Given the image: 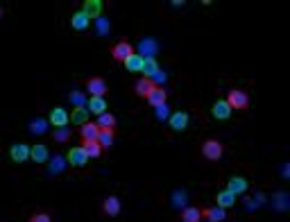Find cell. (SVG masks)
Returning <instances> with one entry per match:
<instances>
[{"instance_id": "obj_1", "label": "cell", "mask_w": 290, "mask_h": 222, "mask_svg": "<svg viewBox=\"0 0 290 222\" xmlns=\"http://www.w3.org/2000/svg\"><path fill=\"white\" fill-rule=\"evenodd\" d=\"M227 104L231 107V111H245L250 107V95L245 91H240V88H231L229 93H227Z\"/></svg>"}, {"instance_id": "obj_2", "label": "cell", "mask_w": 290, "mask_h": 222, "mask_svg": "<svg viewBox=\"0 0 290 222\" xmlns=\"http://www.w3.org/2000/svg\"><path fill=\"white\" fill-rule=\"evenodd\" d=\"M222 154H225V147H222V143L220 141L207 139L202 143V157L207 159V161H220Z\"/></svg>"}, {"instance_id": "obj_3", "label": "cell", "mask_w": 290, "mask_h": 222, "mask_svg": "<svg viewBox=\"0 0 290 222\" xmlns=\"http://www.w3.org/2000/svg\"><path fill=\"white\" fill-rule=\"evenodd\" d=\"M131 55H134V48H131L129 41H118V43L111 48V57L116 61H120V63H125Z\"/></svg>"}, {"instance_id": "obj_4", "label": "cell", "mask_w": 290, "mask_h": 222, "mask_svg": "<svg viewBox=\"0 0 290 222\" xmlns=\"http://www.w3.org/2000/svg\"><path fill=\"white\" fill-rule=\"evenodd\" d=\"M86 91L91 98H104L109 91V86H107V82H104L102 77H91L86 82Z\"/></svg>"}, {"instance_id": "obj_5", "label": "cell", "mask_w": 290, "mask_h": 222, "mask_svg": "<svg viewBox=\"0 0 290 222\" xmlns=\"http://www.w3.org/2000/svg\"><path fill=\"white\" fill-rule=\"evenodd\" d=\"M48 120H50V125H55L57 129H61V127H66L68 123H71V114H68L64 107H55L50 111Z\"/></svg>"}, {"instance_id": "obj_6", "label": "cell", "mask_w": 290, "mask_h": 222, "mask_svg": "<svg viewBox=\"0 0 290 222\" xmlns=\"http://www.w3.org/2000/svg\"><path fill=\"white\" fill-rule=\"evenodd\" d=\"M66 159H68V163H71L73 168H84L88 163V157H86V152L82 150V145L80 147H71Z\"/></svg>"}, {"instance_id": "obj_7", "label": "cell", "mask_w": 290, "mask_h": 222, "mask_svg": "<svg viewBox=\"0 0 290 222\" xmlns=\"http://www.w3.org/2000/svg\"><path fill=\"white\" fill-rule=\"evenodd\" d=\"M9 157H12L14 163H23L30 159V145H25V143H14L12 147H9Z\"/></svg>"}, {"instance_id": "obj_8", "label": "cell", "mask_w": 290, "mask_h": 222, "mask_svg": "<svg viewBox=\"0 0 290 222\" xmlns=\"http://www.w3.org/2000/svg\"><path fill=\"white\" fill-rule=\"evenodd\" d=\"M120 199L116 197V195H109V197H104V202H102V213L104 215H109V218H116V215L120 213Z\"/></svg>"}, {"instance_id": "obj_9", "label": "cell", "mask_w": 290, "mask_h": 222, "mask_svg": "<svg viewBox=\"0 0 290 222\" xmlns=\"http://www.w3.org/2000/svg\"><path fill=\"white\" fill-rule=\"evenodd\" d=\"M188 114L186 111H175V114L170 116V120H168V123H170V129L172 131H184L188 127Z\"/></svg>"}, {"instance_id": "obj_10", "label": "cell", "mask_w": 290, "mask_h": 222, "mask_svg": "<svg viewBox=\"0 0 290 222\" xmlns=\"http://www.w3.org/2000/svg\"><path fill=\"white\" fill-rule=\"evenodd\" d=\"M211 114H213V118H215V120H229L234 111H231V107L225 102V100H218V102H215L213 107H211Z\"/></svg>"}, {"instance_id": "obj_11", "label": "cell", "mask_w": 290, "mask_h": 222, "mask_svg": "<svg viewBox=\"0 0 290 222\" xmlns=\"http://www.w3.org/2000/svg\"><path fill=\"white\" fill-rule=\"evenodd\" d=\"M154 82H152V79H147V77H141L139 82H136V86H134V91H136V95H139V98H143V100H147L150 98V93L154 91Z\"/></svg>"}, {"instance_id": "obj_12", "label": "cell", "mask_w": 290, "mask_h": 222, "mask_svg": "<svg viewBox=\"0 0 290 222\" xmlns=\"http://www.w3.org/2000/svg\"><path fill=\"white\" fill-rule=\"evenodd\" d=\"M247 186H250V184H247L245 177H231L229 182H227V190H229L231 195H242L247 190Z\"/></svg>"}, {"instance_id": "obj_13", "label": "cell", "mask_w": 290, "mask_h": 222, "mask_svg": "<svg viewBox=\"0 0 290 222\" xmlns=\"http://www.w3.org/2000/svg\"><path fill=\"white\" fill-rule=\"evenodd\" d=\"M215 204H218V209H222V211H227V209H231V206L236 204V195H231L229 190H220L218 195H215Z\"/></svg>"}, {"instance_id": "obj_14", "label": "cell", "mask_w": 290, "mask_h": 222, "mask_svg": "<svg viewBox=\"0 0 290 222\" xmlns=\"http://www.w3.org/2000/svg\"><path fill=\"white\" fill-rule=\"evenodd\" d=\"M86 109H88V114H96V116L107 114V100L104 98H88Z\"/></svg>"}, {"instance_id": "obj_15", "label": "cell", "mask_w": 290, "mask_h": 222, "mask_svg": "<svg viewBox=\"0 0 290 222\" xmlns=\"http://www.w3.org/2000/svg\"><path fill=\"white\" fill-rule=\"evenodd\" d=\"M166 100H168V93H166V88H159L157 86L154 91L150 93V98H147V104H150V107H163V104H166Z\"/></svg>"}, {"instance_id": "obj_16", "label": "cell", "mask_w": 290, "mask_h": 222, "mask_svg": "<svg viewBox=\"0 0 290 222\" xmlns=\"http://www.w3.org/2000/svg\"><path fill=\"white\" fill-rule=\"evenodd\" d=\"M102 0H86V3H84V9L82 12L88 16V18H98L100 14H102Z\"/></svg>"}, {"instance_id": "obj_17", "label": "cell", "mask_w": 290, "mask_h": 222, "mask_svg": "<svg viewBox=\"0 0 290 222\" xmlns=\"http://www.w3.org/2000/svg\"><path fill=\"white\" fill-rule=\"evenodd\" d=\"M98 134H100V127L98 123H86L80 127V136L82 141H98Z\"/></svg>"}, {"instance_id": "obj_18", "label": "cell", "mask_w": 290, "mask_h": 222, "mask_svg": "<svg viewBox=\"0 0 290 222\" xmlns=\"http://www.w3.org/2000/svg\"><path fill=\"white\" fill-rule=\"evenodd\" d=\"M88 25H91V18H88V16L84 14V12H77V14L71 16V28H73V30L82 32V30H86Z\"/></svg>"}, {"instance_id": "obj_19", "label": "cell", "mask_w": 290, "mask_h": 222, "mask_svg": "<svg viewBox=\"0 0 290 222\" xmlns=\"http://www.w3.org/2000/svg\"><path fill=\"white\" fill-rule=\"evenodd\" d=\"M227 218V213L222 209H218V206H213V209H202V220L207 222H222Z\"/></svg>"}, {"instance_id": "obj_20", "label": "cell", "mask_w": 290, "mask_h": 222, "mask_svg": "<svg viewBox=\"0 0 290 222\" xmlns=\"http://www.w3.org/2000/svg\"><path fill=\"white\" fill-rule=\"evenodd\" d=\"M82 150L86 152L88 159H98L102 157V145L98 141H82Z\"/></svg>"}, {"instance_id": "obj_21", "label": "cell", "mask_w": 290, "mask_h": 222, "mask_svg": "<svg viewBox=\"0 0 290 222\" xmlns=\"http://www.w3.org/2000/svg\"><path fill=\"white\" fill-rule=\"evenodd\" d=\"M88 118H91V114H88V109L86 107H75L73 109V114H71V120H73V125H86L88 123Z\"/></svg>"}, {"instance_id": "obj_22", "label": "cell", "mask_w": 290, "mask_h": 222, "mask_svg": "<svg viewBox=\"0 0 290 222\" xmlns=\"http://www.w3.org/2000/svg\"><path fill=\"white\" fill-rule=\"evenodd\" d=\"M30 159H32V161H36V163H46L48 161V147L46 145H32L30 147Z\"/></svg>"}, {"instance_id": "obj_23", "label": "cell", "mask_w": 290, "mask_h": 222, "mask_svg": "<svg viewBox=\"0 0 290 222\" xmlns=\"http://www.w3.org/2000/svg\"><path fill=\"white\" fill-rule=\"evenodd\" d=\"M143 61H145V57H141V55H131L127 61H125V68H127L129 73H141L143 71Z\"/></svg>"}, {"instance_id": "obj_24", "label": "cell", "mask_w": 290, "mask_h": 222, "mask_svg": "<svg viewBox=\"0 0 290 222\" xmlns=\"http://www.w3.org/2000/svg\"><path fill=\"white\" fill-rule=\"evenodd\" d=\"M114 139H116V131L114 129H102V127H100L98 143L102 145V150H104V147H111L114 145Z\"/></svg>"}, {"instance_id": "obj_25", "label": "cell", "mask_w": 290, "mask_h": 222, "mask_svg": "<svg viewBox=\"0 0 290 222\" xmlns=\"http://www.w3.org/2000/svg\"><path fill=\"white\" fill-rule=\"evenodd\" d=\"M202 220V211L195 209V206H186L182 211V222H199Z\"/></svg>"}, {"instance_id": "obj_26", "label": "cell", "mask_w": 290, "mask_h": 222, "mask_svg": "<svg viewBox=\"0 0 290 222\" xmlns=\"http://www.w3.org/2000/svg\"><path fill=\"white\" fill-rule=\"evenodd\" d=\"M157 71H159V63H157V59H152V57H145V61H143V71H141V73H143V77L150 79Z\"/></svg>"}, {"instance_id": "obj_27", "label": "cell", "mask_w": 290, "mask_h": 222, "mask_svg": "<svg viewBox=\"0 0 290 222\" xmlns=\"http://www.w3.org/2000/svg\"><path fill=\"white\" fill-rule=\"evenodd\" d=\"M98 127H102V129H116V116L114 114L98 116Z\"/></svg>"}, {"instance_id": "obj_28", "label": "cell", "mask_w": 290, "mask_h": 222, "mask_svg": "<svg viewBox=\"0 0 290 222\" xmlns=\"http://www.w3.org/2000/svg\"><path fill=\"white\" fill-rule=\"evenodd\" d=\"M30 222H52V218H50V213H46V211H39V213L30 215Z\"/></svg>"}, {"instance_id": "obj_29", "label": "cell", "mask_w": 290, "mask_h": 222, "mask_svg": "<svg viewBox=\"0 0 290 222\" xmlns=\"http://www.w3.org/2000/svg\"><path fill=\"white\" fill-rule=\"evenodd\" d=\"M68 139H71V131H68L66 127H61V129L55 131V141H57V143H66Z\"/></svg>"}, {"instance_id": "obj_30", "label": "cell", "mask_w": 290, "mask_h": 222, "mask_svg": "<svg viewBox=\"0 0 290 222\" xmlns=\"http://www.w3.org/2000/svg\"><path fill=\"white\" fill-rule=\"evenodd\" d=\"M50 166H52V168H50L52 172H61V170H64V159H61V157H55Z\"/></svg>"}, {"instance_id": "obj_31", "label": "cell", "mask_w": 290, "mask_h": 222, "mask_svg": "<svg viewBox=\"0 0 290 222\" xmlns=\"http://www.w3.org/2000/svg\"><path fill=\"white\" fill-rule=\"evenodd\" d=\"M150 79H152V82H154V86H157V84H161V82H166V73H161V71H157V73H154V75H152Z\"/></svg>"}, {"instance_id": "obj_32", "label": "cell", "mask_w": 290, "mask_h": 222, "mask_svg": "<svg viewBox=\"0 0 290 222\" xmlns=\"http://www.w3.org/2000/svg\"><path fill=\"white\" fill-rule=\"evenodd\" d=\"M168 114H170V111H168V104H163V107H157V118H159V120H163Z\"/></svg>"}, {"instance_id": "obj_33", "label": "cell", "mask_w": 290, "mask_h": 222, "mask_svg": "<svg viewBox=\"0 0 290 222\" xmlns=\"http://www.w3.org/2000/svg\"><path fill=\"white\" fill-rule=\"evenodd\" d=\"M0 18H3V9H0Z\"/></svg>"}]
</instances>
